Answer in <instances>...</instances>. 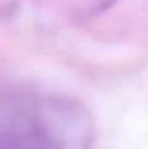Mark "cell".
<instances>
[{"instance_id":"obj_1","label":"cell","mask_w":148,"mask_h":149,"mask_svg":"<svg viewBox=\"0 0 148 149\" xmlns=\"http://www.w3.org/2000/svg\"><path fill=\"white\" fill-rule=\"evenodd\" d=\"M94 135L91 113L73 97L0 88V149H89Z\"/></svg>"},{"instance_id":"obj_2","label":"cell","mask_w":148,"mask_h":149,"mask_svg":"<svg viewBox=\"0 0 148 149\" xmlns=\"http://www.w3.org/2000/svg\"><path fill=\"white\" fill-rule=\"evenodd\" d=\"M68 2L77 14L89 17V16H96V14L105 12L117 0H68Z\"/></svg>"}]
</instances>
